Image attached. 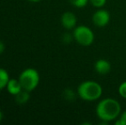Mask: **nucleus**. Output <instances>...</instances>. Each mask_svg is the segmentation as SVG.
I'll use <instances>...</instances> for the list:
<instances>
[{
  "label": "nucleus",
  "instance_id": "obj_1",
  "mask_svg": "<svg viewBox=\"0 0 126 125\" xmlns=\"http://www.w3.org/2000/svg\"><path fill=\"white\" fill-rule=\"evenodd\" d=\"M96 115L105 123L118 119L121 114V105L118 100L106 98L100 100L96 106Z\"/></svg>",
  "mask_w": 126,
  "mask_h": 125
},
{
  "label": "nucleus",
  "instance_id": "obj_2",
  "mask_svg": "<svg viewBox=\"0 0 126 125\" xmlns=\"http://www.w3.org/2000/svg\"><path fill=\"white\" fill-rule=\"evenodd\" d=\"M103 89L100 83L94 81H86L78 86L77 94L85 101H95L102 95Z\"/></svg>",
  "mask_w": 126,
  "mask_h": 125
},
{
  "label": "nucleus",
  "instance_id": "obj_3",
  "mask_svg": "<svg viewBox=\"0 0 126 125\" xmlns=\"http://www.w3.org/2000/svg\"><path fill=\"white\" fill-rule=\"evenodd\" d=\"M18 80L22 85V89L32 92L38 87L40 82V74L35 69L28 68L20 74Z\"/></svg>",
  "mask_w": 126,
  "mask_h": 125
},
{
  "label": "nucleus",
  "instance_id": "obj_4",
  "mask_svg": "<svg viewBox=\"0 0 126 125\" xmlns=\"http://www.w3.org/2000/svg\"><path fill=\"white\" fill-rule=\"evenodd\" d=\"M72 34H73L74 40L82 46H89L94 40V32L87 26L81 25L76 27Z\"/></svg>",
  "mask_w": 126,
  "mask_h": 125
},
{
  "label": "nucleus",
  "instance_id": "obj_5",
  "mask_svg": "<svg viewBox=\"0 0 126 125\" xmlns=\"http://www.w3.org/2000/svg\"><path fill=\"white\" fill-rule=\"evenodd\" d=\"M110 13L106 10H98L94 12L92 17L93 23L96 27L103 28L106 26L110 22Z\"/></svg>",
  "mask_w": 126,
  "mask_h": 125
},
{
  "label": "nucleus",
  "instance_id": "obj_6",
  "mask_svg": "<svg viewBox=\"0 0 126 125\" xmlns=\"http://www.w3.org/2000/svg\"><path fill=\"white\" fill-rule=\"evenodd\" d=\"M77 19L74 13L72 12H64L61 16V24L65 29L70 30L76 28Z\"/></svg>",
  "mask_w": 126,
  "mask_h": 125
},
{
  "label": "nucleus",
  "instance_id": "obj_7",
  "mask_svg": "<svg viewBox=\"0 0 126 125\" xmlns=\"http://www.w3.org/2000/svg\"><path fill=\"white\" fill-rule=\"evenodd\" d=\"M111 69V65L106 59H99L94 63V70L100 75H106Z\"/></svg>",
  "mask_w": 126,
  "mask_h": 125
},
{
  "label": "nucleus",
  "instance_id": "obj_8",
  "mask_svg": "<svg viewBox=\"0 0 126 125\" xmlns=\"http://www.w3.org/2000/svg\"><path fill=\"white\" fill-rule=\"evenodd\" d=\"M6 88L9 94L14 95V96L19 94L22 90V87L21 85L20 82H19V80H16V79H10L8 84H7Z\"/></svg>",
  "mask_w": 126,
  "mask_h": 125
},
{
  "label": "nucleus",
  "instance_id": "obj_9",
  "mask_svg": "<svg viewBox=\"0 0 126 125\" xmlns=\"http://www.w3.org/2000/svg\"><path fill=\"white\" fill-rule=\"evenodd\" d=\"M30 92L27 90L22 89L19 94H17L16 95H15V101L17 105H24L29 100L30 98Z\"/></svg>",
  "mask_w": 126,
  "mask_h": 125
},
{
  "label": "nucleus",
  "instance_id": "obj_10",
  "mask_svg": "<svg viewBox=\"0 0 126 125\" xmlns=\"http://www.w3.org/2000/svg\"><path fill=\"white\" fill-rule=\"evenodd\" d=\"M9 81H10V75L7 70L3 68H0V90L7 87Z\"/></svg>",
  "mask_w": 126,
  "mask_h": 125
},
{
  "label": "nucleus",
  "instance_id": "obj_11",
  "mask_svg": "<svg viewBox=\"0 0 126 125\" xmlns=\"http://www.w3.org/2000/svg\"><path fill=\"white\" fill-rule=\"evenodd\" d=\"M69 1L73 6L76 7V8H83L88 4L89 0H69Z\"/></svg>",
  "mask_w": 126,
  "mask_h": 125
},
{
  "label": "nucleus",
  "instance_id": "obj_12",
  "mask_svg": "<svg viewBox=\"0 0 126 125\" xmlns=\"http://www.w3.org/2000/svg\"><path fill=\"white\" fill-rule=\"evenodd\" d=\"M63 97H64L67 100H70V101H71V100L75 99L76 94L71 89H66V90H64V92H63Z\"/></svg>",
  "mask_w": 126,
  "mask_h": 125
},
{
  "label": "nucleus",
  "instance_id": "obj_13",
  "mask_svg": "<svg viewBox=\"0 0 126 125\" xmlns=\"http://www.w3.org/2000/svg\"><path fill=\"white\" fill-rule=\"evenodd\" d=\"M118 94L124 98H126V81L122 82L118 87Z\"/></svg>",
  "mask_w": 126,
  "mask_h": 125
},
{
  "label": "nucleus",
  "instance_id": "obj_14",
  "mask_svg": "<svg viewBox=\"0 0 126 125\" xmlns=\"http://www.w3.org/2000/svg\"><path fill=\"white\" fill-rule=\"evenodd\" d=\"M89 2L92 3V5L96 8H102L106 3V0H89Z\"/></svg>",
  "mask_w": 126,
  "mask_h": 125
},
{
  "label": "nucleus",
  "instance_id": "obj_15",
  "mask_svg": "<svg viewBox=\"0 0 126 125\" xmlns=\"http://www.w3.org/2000/svg\"><path fill=\"white\" fill-rule=\"evenodd\" d=\"M116 125H126V111L123 112L122 114H120V117L118 120H117V122L115 123Z\"/></svg>",
  "mask_w": 126,
  "mask_h": 125
},
{
  "label": "nucleus",
  "instance_id": "obj_16",
  "mask_svg": "<svg viewBox=\"0 0 126 125\" xmlns=\"http://www.w3.org/2000/svg\"><path fill=\"white\" fill-rule=\"evenodd\" d=\"M72 39H74L73 34H70V33H64L63 35V41L65 44H69L71 42Z\"/></svg>",
  "mask_w": 126,
  "mask_h": 125
},
{
  "label": "nucleus",
  "instance_id": "obj_17",
  "mask_svg": "<svg viewBox=\"0 0 126 125\" xmlns=\"http://www.w3.org/2000/svg\"><path fill=\"white\" fill-rule=\"evenodd\" d=\"M4 50H5V45H4V44H3V41H1V40H0V54L3 53V52H4Z\"/></svg>",
  "mask_w": 126,
  "mask_h": 125
},
{
  "label": "nucleus",
  "instance_id": "obj_18",
  "mask_svg": "<svg viewBox=\"0 0 126 125\" xmlns=\"http://www.w3.org/2000/svg\"><path fill=\"white\" fill-rule=\"evenodd\" d=\"M3 112H2V111L0 110V122H1L2 120H3Z\"/></svg>",
  "mask_w": 126,
  "mask_h": 125
},
{
  "label": "nucleus",
  "instance_id": "obj_19",
  "mask_svg": "<svg viewBox=\"0 0 126 125\" xmlns=\"http://www.w3.org/2000/svg\"><path fill=\"white\" fill-rule=\"evenodd\" d=\"M28 1H29V2H33V3H37V2H40V1H41V0H28Z\"/></svg>",
  "mask_w": 126,
  "mask_h": 125
}]
</instances>
